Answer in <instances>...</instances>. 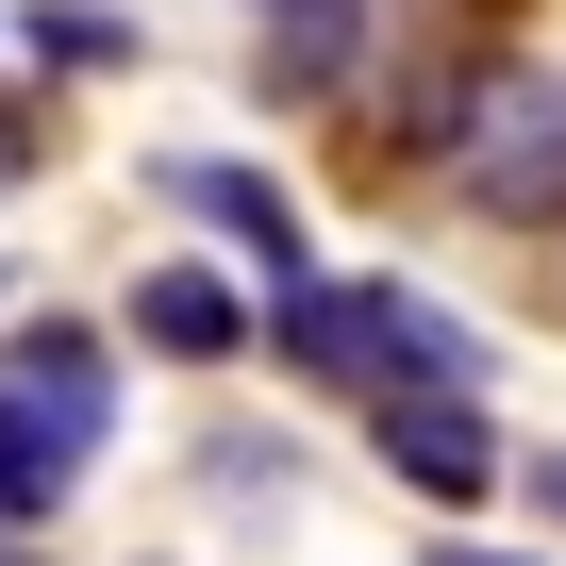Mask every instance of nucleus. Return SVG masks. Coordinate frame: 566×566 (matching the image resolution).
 <instances>
[{"instance_id": "1", "label": "nucleus", "mask_w": 566, "mask_h": 566, "mask_svg": "<svg viewBox=\"0 0 566 566\" xmlns=\"http://www.w3.org/2000/svg\"><path fill=\"white\" fill-rule=\"evenodd\" d=\"M101 433H117V334L101 317H18L0 334V533L67 516Z\"/></svg>"}, {"instance_id": "4", "label": "nucleus", "mask_w": 566, "mask_h": 566, "mask_svg": "<svg viewBox=\"0 0 566 566\" xmlns=\"http://www.w3.org/2000/svg\"><path fill=\"white\" fill-rule=\"evenodd\" d=\"M483 67H500V34H400V67H384V101H367V167H450Z\"/></svg>"}, {"instance_id": "3", "label": "nucleus", "mask_w": 566, "mask_h": 566, "mask_svg": "<svg viewBox=\"0 0 566 566\" xmlns=\"http://www.w3.org/2000/svg\"><path fill=\"white\" fill-rule=\"evenodd\" d=\"M367 467H384V483H417L433 516H467V500H483L516 450H500L483 384H384V400H367Z\"/></svg>"}, {"instance_id": "9", "label": "nucleus", "mask_w": 566, "mask_h": 566, "mask_svg": "<svg viewBox=\"0 0 566 566\" xmlns=\"http://www.w3.org/2000/svg\"><path fill=\"white\" fill-rule=\"evenodd\" d=\"M533 516H566V450H533Z\"/></svg>"}, {"instance_id": "5", "label": "nucleus", "mask_w": 566, "mask_h": 566, "mask_svg": "<svg viewBox=\"0 0 566 566\" xmlns=\"http://www.w3.org/2000/svg\"><path fill=\"white\" fill-rule=\"evenodd\" d=\"M150 184H167L200 233H233V250H250V283H301V266H317V250H301V200H283L266 167H233V150H167Z\"/></svg>"}, {"instance_id": "10", "label": "nucleus", "mask_w": 566, "mask_h": 566, "mask_svg": "<svg viewBox=\"0 0 566 566\" xmlns=\"http://www.w3.org/2000/svg\"><path fill=\"white\" fill-rule=\"evenodd\" d=\"M433 566H516V549H433Z\"/></svg>"}, {"instance_id": "2", "label": "nucleus", "mask_w": 566, "mask_h": 566, "mask_svg": "<svg viewBox=\"0 0 566 566\" xmlns=\"http://www.w3.org/2000/svg\"><path fill=\"white\" fill-rule=\"evenodd\" d=\"M450 200L483 233H566V67H533V51L483 67V101L450 134Z\"/></svg>"}, {"instance_id": "7", "label": "nucleus", "mask_w": 566, "mask_h": 566, "mask_svg": "<svg viewBox=\"0 0 566 566\" xmlns=\"http://www.w3.org/2000/svg\"><path fill=\"white\" fill-rule=\"evenodd\" d=\"M134 350L233 367V350H250V283H217V266H134Z\"/></svg>"}, {"instance_id": "6", "label": "nucleus", "mask_w": 566, "mask_h": 566, "mask_svg": "<svg viewBox=\"0 0 566 566\" xmlns=\"http://www.w3.org/2000/svg\"><path fill=\"white\" fill-rule=\"evenodd\" d=\"M250 18H266V34H250V101H266V117L334 101V84L367 67V34H384L367 0H250Z\"/></svg>"}, {"instance_id": "8", "label": "nucleus", "mask_w": 566, "mask_h": 566, "mask_svg": "<svg viewBox=\"0 0 566 566\" xmlns=\"http://www.w3.org/2000/svg\"><path fill=\"white\" fill-rule=\"evenodd\" d=\"M18 51H34L51 84H101V67H134V18H117V0H34Z\"/></svg>"}]
</instances>
